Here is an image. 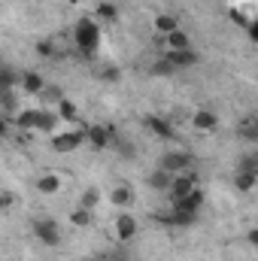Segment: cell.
<instances>
[{"mask_svg":"<svg viewBox=\"0 0 258 261\" xmlns=\"http://www.w3.org/2000/svg\"><path fill=\"white\" fill-rule=\"evenodd\" d=\"M246 243H249L252 249H258V225H255V228H249V231H246Z\"/></svg>","mask_w":258,"mask_h":261,"instance_id":"f1b7e54d","label":"cell"},{"mask_svg":"<svg viewBox=\"0 0 258 261\" xmlns=\"http://www.w3.org/2000/svg\"><path fill=\"white\" fill-rule=\"evenodd\" d=\"M143 125H146V130H152L158 140H173V125H170V119H164V116H146Z\"/></svg>","mask_w":258,"mask_h":261,"instance_id":"8fae6325","label":"cell"},{"mask_svg":"<svg viewBox=\"0 0 258 261\" xmlns=\"http://www.w3.org/2000/svg\"><path fill=\"white\" fill-rule=\"evenodd\" d=\"M137 231H140V228H137V219L122 210V213L116 216V222H113V234H116V240H119V243H131V240L137 237Z\"/></svg>","mask_w":258,"mask_h":261,"instance_id":"8992f818","label":"cell"},{"mask_svg":"<svg viewBox=\"0 0 258 261\" xmlns=\"http://www.w3.org/2000/svg\"><path fill=\"white\" fill-rule=\"evenodd\" d=\"M197 189H200V186H197V173H194V170H186V173H176V176H173V186H170L167 197H170V200H179V197L192 195Z\"/></svg>","mask_w":258,"mask_h":261,"instance_id":"5b68a950","label":"cell"},{"mask_svg":"<svg viewBox=\"0 0 258 261\" xmlns=\"http://www.w3.org/2000/svg\"><path fill=\"white\" fill-rule=\"evenodd\" d=\"M64 97H67V94L61 91V88H58V85H52V82H49V85L43 88V94H40V100H43V107H58V103H61Z\"/></svg>","mask_w":258,"mask_h":261,"instance_id":"603a6c76","label":"cell"},{"mask_svg":"<svg viewBox=\"0 0 258 261\" xmlns=\"http://www.w3.org/2000/svg\"><path fill=\"white\" fill-rule=\"evenodd\" d=\"M234 186L240 189V192H252L258 186V173H252V170H237V176H234Z\"/></svg>","mask_w":258,"mask_h":261,"instance_id":"7402d4cb","label":"cell"},{"mask_svg":"<svg viewBox=\"0 0 258 261\" xmlns=\"http://www.w3.org/2000/svg\"><path fill=\"white\" fill-rule=\"evenodd\" d=\"M58 116H61V122H67V125H76L79 122V107H76V100H70V97H64L58 107Z\"/></svg>","mask_w":258,"mask_h":261,"instance_id":"44dd1931","label":"cell"},{"mask_svg":"<svg viewBox=\"0 0 258 261\" xmlns=\"http://www.w3.org/2000/svg\"><path fill=\"white\" fill-rule=\"evenodd\" d=\"M46 85H49V82H46V76H43V73H37V70H21L18 88H21L24 94H34V97H40Z\"/></svg>","mask_w":258,"mask_h":261,"instance_id":"52a82bcc","label":"cell"},{"mask_svg":"<svg viewBox=\"0 0 258 261\" xmlns=\"http://www.w3.org/2000/svg\"><path fill=\"white\" fill-rule=\"evenodd\" d=\"M164 58H167L170 64L176 67V70H179V67H194L197 61H200V55H197L194 49H179V52H164Z\"/></svg>","mask_w":258,"mask_h":261,"instance_id":"2e32d148","label":"cell"},{"mask_svg":"<svg viewBox=\"0 0 258 261\" xmlns=\"http://www.w3.org/2000/svg\"><path fill=\"white\" fill-rule=\"evenodd\" d=\"M70 37H73L76 52H79L82 58H91V55H97V49H100V21L91 18V15H82V18L73 24Z\"/></svg>","mask_w":258,"mask_h":261,"instance_id":"6da1fadb","label":"cell"},{"mask_svg":"<svg viewBox=\"0 0 258 261\" xmlns=\"http://www.w3.org/2000/svg\"><path fill=\"white\" fill-rule=\"evenodd\" d=\"M152 28H155V34H158V37H167V34L179 31V21H176V15H173V12H158V15L152 18Z\"/></svg>","mask_w":258,"mask_h":261,"instance_id":"5bb4252c","label":"cell"},{"mask_svg":"<svg viewBox=\"0 0 258 261\" xmlns=\"http://www.w3.org/2000/svg\"><path fill=\"white\" fill-rule=\"evenodd\" d=\"M40 119H43V107H24L15 113V128L18 130H37L40 134Z\"/></svg>","mask_w":258,"mask_h":261,"instance_id":"9c48e42d","label":"cell"},{"mask_svg":"<svg viewBox=\"0 0 258 261\" xmlns=\"http://www.w3.org/2000/svg\"><path fill=\"white\" fill-rule=\"evenodd\" d=\"M97 203H100V189L97 186H88L79 195V206H85V210H97Z\"/></svg>","mask_w":258,"mask_h":261,"instance_id":"cb8c5ba5","label":"cell"},{"mask_svg":"<svg viewBox=\"0 0 258 261\" xmlns=\"http://www.w3.org/2000/svg\"><path fill=\"white\" fill-rule=\"evenodd\" d=\"M158 167H164L167 173H186V170H192V152H186V149H170V152H164L161 155V161H158Z\"/></svg>","mask_w":258,"mask_h":261,"instance_id":"3957f363","label":"cell"},{"mask_svg":"<svg viewBox=\"0 0 258 261\" xmlns=\"http://www.w3.org/2000/svg\"><path fill=\"white\" fill-rule=\"evenodd\" d=\"M149 189H155V192H161V195H167L170 192V186H173V173H167L164 167H155L152 173H149Z\"/></svg>","mask_w":258,"mask_h":261,"instance_id":"9a60e30c","label":"cell"},{"mask_svg":"<svg viewBox=\"0 0 258 261\" xmlns=\"http://www.w3.org/2000/svg\"><path fill=\"white\" fill-rule=\"evenodd\" d=\"M85 137H88V146L91 149H107L113 140H116V134H113V128H107V125H91V128H85Z\"/></svg>","mask_w":258,"mask_h":261,"instance_id":"30bf717a","label":"cell"},{"mask_svg":"<svg viewBox=\"0 0 258 261\" xmlns=\"http://www.w3.org/2000/svg\"><path fill=\"white\" fill-rule=\"evenodd\" d=\"M194 222H197L194 213H183V210H173V206L161 216V225H167V228H192Z\"/></svg>","mask_w":258,"mask_h":261,"instance_id":"7c38bea8","label":"cell"},{"mask_svg":"<svg viewBox=\"0 0 258 261\" xmlns=\"http://www.w3.org/2000/svg\"><path fill=\"white\" fill-rule=\"evenodd\" d=\"M246 34H249V40H252V43H258V21H252V24L246 28Z\"/></svg>","mask_w":258,"mask_h":261,"instance_id":"f546056e","label":"cell"},{"mask_svg":"<svg viewBox=\"0 0 258 261\" xmlns=\"http://www.w3.org/2000/svg\"><path fill=\"white\" fill-rule=\"evenodd\" d=\"M110 203L122 213V210H128L131 203H134V192H131L128 186H116V189L110 192Z\"/></svg>","mask_w":258,"mask_h":261,"instance_id":"d6986e66","label":"cell"},{"mask_svg":"<svg viewBox=\"0 0 258 261\" xmlns=\"http://www.w3.org/2000/svg\"><path fill=\"white\" fill-rule=\"evenodd\" d=\"M192 128L197 130V134H213V130L219 128V116H216L210 107H200V110L192 113Z\"/></svg>","mask_w":258,"mask_h":261,"instance_id":"ba28073f","label":"cell"},{"mask_svg":"<svg viewBox=\"0 0 258 261\" xmlns=\"http://www.w3.org/2000/svg\"><path fill=\"white\" fill-rule=\"evenodd\" d=\"M37 52L46 55V58H52V55H55V46H52L49 40H40V43H37Z\"/></svg>","mask_w":258,"mask_h":261,"instance_id":"83f0119b","label":"cell"},{"mask_svg":"<svg viewBox=\"0 0 258 261\" xmlns=\"http://www.w3.org/2000/svg\"><path fill=\"white\" fill-rule=\"evenodd\" d=\"M203 200H207V195H203V189H197V192H192V195L179 197V200H170V206L173 210H183V213H200V206H203Z\"/></svg>","mask_w":258,"mask_h":261,"instance_id":"4fadbf2b","label":"cell"},{"mask_svg":"<svg viewBox=\"0 0 258 261\" xmlns=\"http://www.w3.org/2000/svg\"><path fill=\"white\" fill-rule=\"evenodd\" d=\"M34 237L43 246H58L61 243V225L55 219H37L34 222Z\"/></svg>","mask_w":258,"mask_h":261,"instance_id":"277c9868","label":"cell"},{"mask_svg":"<svg viewBox=\"0 0 258 261\" xmlns=\"http://www.w3.org/2000/svg\"><path fill=\"white\" fill-rule=\"evenodd\" d=\"M164 40V46H167V52H179V49H192V37L179 28V31H173V34H167V37H161Z\"/></svg>","mask_w":258,"mask_h":261,"instance_id":"ac0fdd59","label":"cell"},{"mask_svg":"<svg viewBox=\"0 0 258 261\" xmlns=\"http://www.w3.org/2000/svg\"><path fill=\"white\" fill-rule=\"evenodd\" d=\"M91 222H94V210H85V206H79V203L70 210V225H73V228H88Z\"/></svg>","mask_w":258,"mask_h":261,"instance_id":"ffe728a7","label":"cell"},{"mask_svg":"<svg viewBox=\"0 0 258 261\" xmlns=\"http://www.w3.org/2000/svg\"><path fill=\"white\" fill-rule=\"evenodd\" d=\"M116 15H119V12H116L113 3H100V6H97V21H116Z\"/></svg>","mask_w":258,"mask_h":261,"instance_id":"4316f807","label":"cell"},{"mask_svg":"<svg viewBox=\"0 0 258 261\" xmlns=\"http://www.w3.org/2000/svg\"><path fill=\"white\" fill-rule=\"evenodd\" d=\"M61 186H64V179H61L58 173H43V176H37V192H40V195H58Z\"/></svg>","mask_w":258,"mask_h":261,"instance_id":"e0dca14e","label":"cell"},{"mask_svg":"<svg viewBox=\"0 0 258 261\" xmlns=\"http://www.w3.org/2000/svg\"><path fill=\"white\" fill-rule=\"evenodd\" d=\"M0 203H3V206H12V195H9V192H3V195H0Z\"/></svg>","mask_w":258,"mask_h":261,"instance_id":"4dcf8cb0","label":"cell"},{"mask_svg":"<svg viewBox=\"0 0 258 261\" xmlns=\"http://www.w3.org/2000/svg\"><path fill=\"white\" fill-rule=\"evenodd\" d=\"M82 143H88V137H85V128H70L67 130H58V134H52L49 137V146L55 149V152H61V155H67V152H76Z\"/></svg>","mask_w":258,"mask_h":261,"instance_id":"7a4b0ae2","label":"cell"},{"mask_svg":"<svg viewBox=\"0 0 258 261\" xmlns=\"http://www.w3.org/2000/svg\"><path fill=\"white\" fill-rule=\"evenodd\" d=\"M97 79H100V82H107V85H113V82H119V79H122V70H119V67H113V64H104V67H97Z\"/></svg>","mask_w":258,"mask_h":261,"instance_id":"d4e9b609","label":"cell"},{"mask_svg":"<svg viewBox=\"0 0 258 261\" xmlns=\"http://www.w3.org/2000/svg\"><path fill=\"white\" fill-rule=\"evenodd\" d=\"M149 73H152V76H173V73H176V67L170 64L167 58H158V61L152 64V70H149Z\"/></svg>","mask_w":258,"mask_h":261,"instance_id":"484cf974","label":"cell"}]
</instances>
